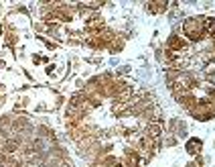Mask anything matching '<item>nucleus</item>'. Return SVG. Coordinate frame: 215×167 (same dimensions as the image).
Segmentation results:
<instances>
[{
    "label": "nucleus",
    "instance_id": "1",
    "mask_svg": "<svg viewBox=\"0 0 215 167\" xmlns=\"http://www.w3.org/2000/svg\"><path fill=\"white\" fill-rule=\"evenodd\" d=\"M183 37L189 45H199L207 39V29H205V16H189L181 23Z\"/></svg>",
    "mask_w": 215,
    "mask_h": 167
},
{
    "label": "nucleus",
    "instance_id": "2",
    "mask_svg": "<svg viewBox=\"0 0 215 167\" xmlns=\"http://www.w3.org/2000/svg\"><path fill=\"white\" fill-rule=\"evenodd\" d=\"M189 47H191V45L187 43V39H185L183 35H179V33H170L166 43H165V49L175 51V53H185Z\"/></svg>",
    "mask_w": 215,
    "mask_h": 167
},
{
    "label": "nucleus",
    "instance_id": "3",
    "mask_svg": "<svg viewBox=\"0 0 215 167\" xmlns=\"http://www.w3.org/2000/svg\"><path fill=\"white\" fill-rule=\"evenodd\" d=\"M203 139H199V136H191V139L185 143V151L189 153L191 157H197L201 155V151H203Z\"/></svg>",
    "mask_w": 215,
    "mask_h": 167
},
{
    "label": "nucleus",
    "instance_id": "4",
    "mask_svg": "<svg viewBox=\"0 0 215 167\" xmlns=\"http://www.w3.org/2000/svg\"><path fill=\"white\" fill-rule=\"evenodd\" d=\"M170 6H173V2H144V8L150 14H165Z\"/></svg>",
    "mask_w": 215,
    "mask_h": 167
},
{
    "label": "nucleus",
    "instance_id": "5",
    "mask_svg": "<svg viewBox=\"0 0 215 167\" xmlns=\"http://www.w3.org/2000/svg\"><path fill=\"white\" fill-rule=\"evenodd\" d=\"M124 45H126V37L120 35V33H116V37L112 39L110 47H107V51H110V53H120V51L124 49Z\"/></svg>",
    "mask_w": 215,
    "mask_h": 167
},
{
    "label": "nucleus",
    "instance_id": "6",
    "mask_svg": "<svg viewBox=\"0 0 215 167\" xmlns=\"http://www.w3.org/2000/svg\"><path fill=\"white\" fill-rule=\"evenodd\" d=\"M39 41L43 43V45L47 47L49 51H55V49H59V43H55L53 39H45V37H39Z\"/></svg>",
    "mask_w": 215,
    "mask_h": 167
},
{
    "label": "nucleus",
    "instance_id": "7",
    "mask_svg": "<svg viewBox=\"0 0 215 167\" xmlns=\"http://www.w3.org/2000/svg\"><path fill=\"white\" fill-rule=\"evenodd\" d=\"M45 71H47V75H49V78H59V75H57V65H55V63H49Z\"/></svg>",
    "mask_w": 215,
    "mask_h": 167
},
{
    "label": "nucleus",
    "instance_id": "8",
    "mask_svg": "<svg viewBox=\"0 0 215 167\" xmlns=\"http://www.w3.org/2000/svg\"><path fill=\"white\" fill-rule=\"evenodd\" d=\"M128 71H132V65H122V67H118V71H116V74H118V78H122V75H126Z\"/></svg>",
    "mask_w": 215,
    "mask_h": 167
},
{
    "label": "nucleus",
    "instance_id": "9",
    "mask_svg": "<svg viewBox=\"0 0 215 167\" xmlns=\"http://www.w3.org/2000/svg\"><path fill=\"white\" fill-rule=\"evenodd\" d=\"M175 145H179V141H177V136H175V135H170L169 139H166V147H175Z\"/></svg>",
    "mask_w": 215,
    "mask_h": 167
},
{
    "label": "nucleus",
    "instance_id": "10",
    "mask_svg": "<svg viewBox=\"0 0 215 167\" xmlns=\"http://www.w3.org/2000/svg\"><path fill=\"white\" fill-rule=\"evenodd\" d=\"M33 29H35V33H47V27H45V25H41V23H37Z\"/></svg>",
    "mask_w": 215,
    "mask_h": 167
},
{
    "label": "nucleus",
    "instance_id": "11",
    "mask_svg": "<svg viewBox=\"0 0 215 167\" xmlns=\"http://www.w3.org/2000/svg\"><path fill=\"white\" fill-rule=\"evenodd\" d=\"M195 165H197V167H203V165H205V159H203L201 155H197V161H195Z\"/></svg>",
    "mask_w": 215,
    "mask_h": 167
},
{
    "label": "nucleus",
    "instance_id": "12",
    "mask_svg": "<svg viewBox=\"0 0 215 167\" xmlns=\"http://www.w3.org/2000/svg\"><path fill=\"white\" fill-rule=\"evenodd\" d=\"M63 100H65L63 96H57V98H55V106H61V104H63Z\"/></svg>",
    "mask_w": 215,
    "mask_h": 167
},
{
    "label": "nucleus",
    "instance_id": "13",
    "mask_svg": "<svg viewBox=\"0 0 215 167\" xmlns=\"http://www.w3.org/2000/svg\"><path fill=\"white\" fill-rule=\"evenodd\" d=\"M4 102H6V94H0V106H2Z\"/></svg>",
    "mask_w": 215,
    "mask_h": 167
},
{
    "label": "nucleus",
    "instance_id": "14",
    "mask_svg": "<svg viewBox=\"0 0 215 167\" xmlns=\"http://www.w3.org/2000/svg\"><path fill=\"white\" fill-rule=\"evenodd\" d=\"M4 92H6V84L0 82V94H4Z\"/></svg>",
    "mask_w": 215,
    "mask_h": 167
},
{
    "label": "nucleus",
    "instance_id": "15",
    "mask_svg": "<svg viewBox=\"0 0 215 167\" xmlns=\"http://www.w3.org/2000/svg\"><path fill=\"white\" fill-rule=\"evenodd\" d=\"M0 70H6V61L4 59H0Z\"/></svg>",
    "mask_w": 215,
    "mask_h": 167
},
{
    "label": "nucleus",
    "instance_id": "16",
    "mask_svg": "<svg viewBox=\"0 0 215 167\" xmlns=\"http://www.w3.org/2000/svg\"><path fill=\"white\" fill-rule=\"evenodd\" d=\"M185 167H197V165H195V163H193V161H189V163H187V165H185Z\"/></svg>",
    "mask_w": 215,
    "mask_h": 167
}]
</instances>
